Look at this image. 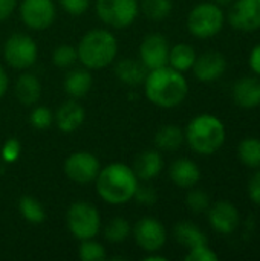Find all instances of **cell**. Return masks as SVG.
I'll use <instances>...</instances> for the list:
<instances>
[{
	"label": "cell",
	"instance_id": "obj_34",
	"mask_svg": "<svg viewBox=\"0 0 260 261\" xmlns=\"http://www.w3.org/2000/svg\"><path fill=\"white\" fill-rule=\"evenodd\" d=\"M185 261H218V254L211 251L207 243V245H201V246L188 249V254L185 255Z\"/></svg>",
	"mask_w": 260,
	"mask_h": 261
},
{
	"label": "cell",
	"instance_id": "obj_37",
	"mask_svg": "<svg viewBox=\"0 0 260 261\" xmlns=\"http://www.w3.org/2000/svg\"><path fill=\"white\" fill-rule=\"evenodd\" d=\"M63 9L72 15H81L87 11L90 0H58Z\"/></svg>",
	"mask_w": 260,
	"mask_h": 261
},
{
	"label": "cell",
	"instance_id": "obj_24",
	"mask_svg": "<svg viewBox=\"0 0 260 261\" xmlns=\"http://www.w3.org/2000/svg\"><path fill=\"white\" fill-rule=\"evenodd\" d=\"M185 139L181 127L175 124L162 125L155 135V145L161 151H176Z\"/></svg>",
	"mask_w": 260,
	"mask_h": 261
},
{
	"label": "cell",
	"instance_id": "obj_9",
	"mask_svg": "<svg viewBox=\"0 0 260 261\" xmlns=\"http://www.w3.org/2000/svg\"><path fill=\"white\" fill-rule=\"evenodd\" d=\"M55 14L52 0H23L20 3L21 21L34 31L48 29L55 20Z\"/></svg>",
	"mask_w": 260,
	"mask_h": 261
},
{
	"label": "cell",
	"instance_id": "obj_30",
	"mask_svg": "<svg viewBox=\"0 0 260 261\" xmlns=\"http://www.w3.org/2000/svg\"><path fill=\"white\" fill-rule=\"evenodd\" d=\"M77 60H78L77 49L74 46H70V44H61L52 54V61L60 69L70 67Z\"/></svg>",
	"mask_w": 260,
	"mask_h": 261
},
{
	"label": "cell",
	"instance_id": "obj_25",
	"mask_svg": "<svg viewBox=\"0 0 260 261\" xmlns=\"http://www.w3.org/2000/svg\"><path fill=\"white\" fill-rule=\"evenodd\" d=\"M196 50L187 44V43H179L170 47L169 54V66L179 70V72H187L193 67L195 60H196Z\"/></svg>",
	"mask_w": 260,
	"mask_h": 261
},
{
	"label": "cell",
	"instance_id": "obj_7",
	"mask_svg": "<svg viewBox=\"0 0 260 261\" xmlns=\"http://www.w3.org/2000/svg\"><path fill=\"white\" fill-rule=\"evenodd\" d=\"M95 8L100 20L115 29L130 26L139 12L138 0H97Z\"/></svg>",
	"mask_w": 260,
	"mask_h": 261
},
{
	"label": "cell",
	"instance_id": "obj_19",
	"mask_svg": "<svg viewBox=\"0 0 260 261\" xmlns=\"http://www.w3.org/2000/svg\"><path fill=\"white\" fill-rule=\"evenodd\" d=\"M164 167V161L159 151L156 150H146L139 153L133 162V173L136 174L138 180H152L155 179Z\"/></svg>",
	"mask_w": 260,
	"mask_h": 261
},
{
	"label": "cell",
	"instance_id": "obj_4",
	"mask_svg": "<svg viewBox=\"0 0 260 261\" xmlns=\"http://www.w3.org/2000/svg\"><path fill=\"white\" fill-rule=\"evenodd\" d=\"M184 135L193 151L210 156L221 150L225 142L227 132L219 118L210 113H202L188 122Z\"/></svg>",
	"mask_w": 260,
	"mask_h": 261
},
{
	"label": "cell",
	"instance_id": "obj_14",
	"mask_svg": "<svg viewBox=\"0 0 260 261\" xmlns=\"http://www.w3.org/2000/svg\"><path fill=\"white\" fill-rule=\"evenodd\" d=\"M207 211H208V222L216 232L228 236L239 228L241 216L233 203L227 200H219L215 205H211Z\"/></svg>",
	"mask_w": 260,
	"mask_h": 261
},
{
	"label": "cell",
	"instance_id": "obj_31",
	"mask_svg": "<svg viewBox=\"0 0 260 261\" xmlns=\"http://www.w3.org/2000/svg\"><path fill=\"white\" fill-rule=\"evenodd\" d=\"M78 254H80V258L83 261H103L106 258L104 246L98 242H93L92 239L83 240Z\"/></svg>",
	"mask_w": 260,
	"mask_h": 261
},
{
	"label": "cell",
	"instance_id": "obj_40",
	"mask_svg": "<svg viewBox=\"0 0 260 261\" xmlns=\"http://www.w3.org/2000/svg\"><path fill=\"white\" fill-rule=\"evenodd\" d=\"M248 64L251 67V70L260 76V44H257L256 47H253L250 57H248Z\"/></svg>",
	"mask_w": 260,
	"mask_h": 261
},
{
	"label": "cell",
	"instance_id": "obj_29",
	"mask_svg": "<svg viewBox=\"0 0 260 261\" xmlns=\"http://www.w3.org/2000/svg\"><path fill=\"white\" fill-rule=\"evenodd\" d=\"M130 232H132L130 225L123 217L112 219L106 225V229H104V236H106L107 242H110V243H123L124 240H127Z\"/></svg>",
	"mask_w": 260,
	"mask_h": 261
},
{
	"label": "cell",
	"instance_id": "obj_42",
	"mask_svg": "<svg viewBox=\"0 0 260 261\" xmlns=\"http://www.w3.org/2000/svg\"><path fill=\"white\" fill-rule=\"evenodd\" d=\"M144 260L146 261H166L167 258H166V257H161V255H150V254H149V255H147Z\"/></svg>",
	"mask_w": 260,
	"mask_h": 261
},
{
	"label": "cell",
	"instance_id": "obj_3",
	"mask_svg": "<svg viewBox=\"0 0 260 261\" xmlns=\"http://www.w3.org/2000/svg\"><path fill=\"white\" fill-rule=\"evenodd\" d=\"M77 54L86 69H104L113 63L118 54V43L110 31L92 29L80 40Z\"/></svg>",
	"mask_w": 260,
	"mask_h": 261
},
{
	"label": "cell",
	"instance_id": "obj_1",
	"mask_svg": "<svg viewBox=\"0 0 260 261\" xmlns=\"http://www.w3.org/2000/svg\"><path fill=\"white\" fill-rule=\"evenodd\" d=\"M144 92L152 104L161 109H173L182 104L187 98L188 83L182 72L167 64L147 73L144 80Z\"/></svg>",
	"mask_w": 260,
	"mask_h": 261
},
{
	"label": "cell",
	"instance_id": "obj_10",
	"mask_svg": "<svg viewBox=\"0 0 260 261\" xmlns=\"http://www.w3.org/2000/svg\"><path fill=\"white\" fill-rule=\"evenodd\" d=\"M100 170V161L87 151L72 153L64 162V173L75 184L93 182Z\"/></svg>",
	"mask_w": 260,
	"mask_h": 261
},
{
	"label": "cell",
	"instance_id": "obj_13",
	"mask_svg": "<svg viewBox=\"0 0 260 261\" xmlns=\"http://www.w3.org/2000/svg\"><path fill=\"white\" fill-rule=\"evenodd\" d=\"M169 54H170L169 40L161 34H149L147 37H144L139 46L141 61L149 70L167 66Z\"/></svg>",
	"mask_w": 260,
	"mask_h": 261
},
{
	"label": "cell",
	"instance_id": "obj_16",
	"mask_svg": "<svg viewBox=\"0 0 260 261\" xmlns=\"http://www.w3.org/2000/svg\"><path fill=\"white\" fill-rule=\"evenodd\" d=\"M233 101L242 109H256L260 106V78L244 76L233 86Z\"/></svg>",
	"mask_w": 260,
	"mask_h": 261
},
{
	"label": "cell",
	"instance_id": "obj_8",
	"mask_svg": "<svg viewBox=\"0 0 260 261\" xmlns=\"http://www.w3.org/2000/svg\"><path fill=\"white\" fill-rule=\"evenodd\" d=\"M37 44L32 37L26 34H14L11 35L3 47L5 61L18 70L31 67L37 60Z\"/></svg>",
	"mask_w": 260,
	"mask_h": 261
},
{
	"label": "cell",
	"instance_id": "obj_38",
	"mask_svg": "<svg viewBox=\"0 0 260 261\" xmlns=\"http://www.w3.org/2000/svg\"><path fill=\"white\" fill-rule=\"evenodd\" d=\"M248 196L253 203L260 206V170L248 182Z\"/></svg>",
	"mask_w": 260,
	"mask_h": 261
},
{
	"label": "cell",
	"instance_id": "obj_28",
	"mask_svg": "<svg viewBox=\"0 0 260 261\" xmlns=\"http://www.w3.org/2000/svg\"><path fill=\"white\" fill-rule=\"evenodd\" d=\"M139 8L149 20L161 21L170 15L173 3L172 0H141Z\"/></svg>",
	"mask_w": 260,
	"mask_h": 261
},
{
	"label": "cell",
	"instance_id": "obj_32",
	"mask_svg": "<svg viewBox=\"0 0 260 261\" xmlns=\"http://www.w3.org/2000/svg\"><path fill=\"white\" fill-rule=\"evenodd\" d=\"M29 121H31V124H32L34 128H37V130H46V128L51 127V124L54 121V113L48 107L38 106V107H35L31 112Z\"/></svg>",
	"mask_w": 260,
	"mask_h": 261
},
{
	"label": "cell",
	"instance_id": "obj_11",
	"mask_svg": "<svg viewBox=\"0 0 260 261\" xmlns=\"http://www.w3.org/2000/svg\"><path fill=\"white\" fill-rule=\"evenodd\" d=\"M133 237L136 245L143 251L152 254V252H158L166 245L167 232L159 220L153 217H144L135 225Z\"/></svg>",
	"mask_w": 260,
	"mask_h": 261
},
{
	"label": "cell",
	"instance_id": "obj_33",
	"mask_svg": "<svg viewBox=\"0 0 260 261\" xmlns=\"http://www.w3.org/2000/svg\"><path fill=\"white\" fill-rule=\"evenodd\" d=\"M187 206L196 213V214H201L204 211H207L210 208V197L207 193L201 191V190H192L188 194H187Z\"/></svg>",
	"mask_w": 260,
	"mask_h": 261
},
{
	"label": "cell",
	"instance_id": "obj_20",
	"mask_svg": "<svg viewBox=\"0 0 260 261\" xmlns=\"http://www.w3.org/2000/svg\"><path fill=\"white\" fill-rule=\"evenodd\" d=\"M149 73V69L143 64L139 60L133 58H124L115 66V75L116 78L127 84V86H139L144 84V80Z\"/></svg>",
	"mask_w": 260,
	"mask_h": 261
},
{
	"label": "cell",
	"instance_id": "obj_15",
	"mask_svg": "<svg viewBox=\"0 0 260 261\" xmlns=\"http://www.w3.org/2000/svg\"><path fill=\"white\" fill-rule=\"evenodd\" d=\"M195 76L202 83H213L219 80L227 70V58L216 50L204 52L202 55L196 57L193 64Z\"/></svg>",
	"mask_w": 260,
	"mask_h": 261
},
{
	"label": "cell",
	"instance_id": "obj_27",
	"mask_svg": "<svg viewBox=\"0 0 260 261\" xmlns=\"http://www.w3.org/2000/svg\"><path fill=\"white\" fill-rule=\"evenodd\" d=\"M18 211L25 220L29 223H41L46 219V211L43 205L32 196H23L18 202Z\"/></svg>",
	"mask_w": 260,
	"mask_h": 261
},
{
	"label": "cell",
	"instance_id": "obj_2",
	"mask_svg": "<svg viewBox=\"0 0 260 261\" xmlns=\"http://www.w3.org/2000/svg\"><path fill=\"white\" fill-rule=\"evenodd\" d=\"M98 196L110 205H123L133 199L139 185L133 170L121 162H113L100 170L97 179Z\"/></svg>",
	"mask_w": 260,
	"mask_h": 261
},
{
	"label": "cell",
	"instance_id": "obj_21",
	"mask_svg": "<svg viewBox=\"0 0 260 261\" xmlns=\"http://www.w3.org/2000/svg\"><path fill=\"white\" fill-rule=\"evenodd\" d=\"M15 96L23 106H34L41 96L40 80L32 73H23L15 83Z\"/></svg>",
	"mask_w": 260,
	"mask_h": 261
},
{
	"label": "cell",
	"instance_id": "obj_18",
	"mask_svg": "<svg viewBox=\"0 0 260 261\" xmlns=\"http://www.w3.org/2000/svg\"><path fill=\"white\" fill-rule=\"evenodd\" d=\"M169 176L176 187L193 188L201 180V170L192 159L182 158V159H176L170 165Z\"/></svg>",
	"mask_w": 260,
	"mask_h": 261
},
{
	"label": "cell",
	"instance_id": "obj_23",
	"mask_svg": "<svg viewBox=\"0 0 260 261\" xmlns=\"http://www.w3.org/2000/svg\"><path fill=\"white\" fill-rule=\"evenodd\" d=\"M173 234H175V239L179 245L192 249V248H196V246H201V245H207L208 240H207V236L192 222H179L176 223L175 229H173Z\"/></svg>",
	"mask_w": 260,
	"mask_h": 261
},
{
	"label": "cell",
	"instance_id": "obj_35",
	"mask_svg": "<svg viewBox=\"0 0 260 261\" xmlns=\"http://www.w3.org/2000/svg\"><path fill=\"white\" fill-rule=\"evenodd\" d=\"M133 199H136V202H138V203H141V205L152 206V205H155V203H156V200H158V194H156L155 188H153V187H150V185H138V188H136V191H135Z\"/></svg>",
	"mask_w": 260,
	"mask_h": 261
},
{
	"label": "cell",
	"instance_id": "obj_43",
	"mask_svg": "<svg viewBox=\"0 0 260 261\" xmlns=\"http://www.w3.org/2000/svg\"><path fill=\"white\" fill-rule=\"evenodd\" d=\"M231 2H233V0H213V3L219 5L221 8H222V6H228V5H231Z\"/></svg>",
	"mask_w": 260,
	"mask_h": 261
},
{
	"label": "cell",
	"instance_id": "obj_26",
	"mask_svg": "<svg viewBox=\"0 0 260 261\" xmlns=\"http://www.w3.org/2000/svg\"><path fill=\"white\" fill-rule=\"evenodd\" d=\"M238 158L248 168H260V139L245 138L238 145Z\"/></svg>",
	"mask_w": 260,
	"mask_h": 261
},
{
	"label": "cell",
	"instance_id": "obj_5",
	"mask_svg": "<svg viewBox=\"0 0 260 261\" xmlns=\"http://www.w3.org/2000/svg\"><path fill=\"white\" fill-rule=\"evenodd\" d=\"M225 23L222 8L213 2L196 5L187 17V29L196 38H210L218 35Z\"/></svg>",
	"mask_w": 260,
	"mask_h": 261
},
{
	"label": "cell",
	"instance_id": "obj_36",
	"mask_svg": "<svg viewBox=\"0 0 260 261\" xmlns=\"http://www.w3.org/2000/svg\"><path fill=\"white\" fill-rule=\"evenodd\" d=\"M20 151H21V147H20V142L15 139V138H9L3 147H2V159L9 164V162H14L17 161V158L20 156Z\"/></svg>",
	"mask_w": 260,
	"mask_h": 261
},
{
	"label": "cell",
	"instance_id": "obj_12",
	"mask_svg": "<svg viewBox=\"0 0 260 261\" xmlns=\"http://www.w3.org/2000/svg\"><path fill=\"white\" fill-rule=\"evenodd\" d=\"M228 23L242 32L260 29V0H236L228 12Z\"/></svg>",
	"mask_w": 260,
	"mask_h": 261
},
{
	"label": "cell",
	"instance_id": "obj_39",
	"mask_svg": "<svg viewBox=\"0 0 260 261\" xmlns=\"http://www.w3.org/2000/svg\"><path fill=\"white\" fill-rule=\"evenodd\" d=\"M17 8V0H0V21L11 17Z\"/></svg>",
	"mask_w": 260,
	"mask_h": 261
},
{
	"label": "cell",
	"instance_id": "obj_6",
	"mask_svg": "<svg viewBox=\"0 0 260 261\" xmlns=\"http://www.w3.org/2000/svg\"><path fill=\"white\" fill-rule=\"evenodd\" d=\"M67 228L78 240L93 239L100 232L101 217L98 210L87 202H75L67 210Z\"/></svg>",
	"mask_w": 260,
	"mask_h": 261
},
{
	"label": "cell",
	"instance_id": "obj_17",
	"mask_svg": "<svg viewBox=\"0 0 260 261\" xmlns=\"http://www.w3.org/2000/svg\"><path fill=\"white\" fill-rule=\"evenodd\" d=\"M84 118H86L84 109L75 99H69L63 102L54 115L58 130L64 133H72L77 128H80L81 124L84 122Z\"/></svg>",
	"mask_w": 260,
	"mask_h": 261
},
{
	"label": "cell",
	"instance_id": "obj_22",
	"mask_svg": "<svg viewBox=\"0 0 260 261\" xmlns=\"http://www.w3.org/2000/svg\"><path fill=\"white\" fill-rule=\"evenodd\" d=\"M92 87V75L89 69H74L64 78V90L74 99L83 98Z\"/></svg>",
	"mask_w": 260,
	"mask_h": 261
},
{
	"label": "cell",
	"instance_id": "obj_41",
	"mask_svg": "<svg viewBox=\"0 0 260 261\" xmlns=\"http://www.w3.org/2000/svg\"><path fill=\"white\" fill-rule=\"evenodd\" d=\"M8 84H9V81H8L6 70H5V69H3V66L0 64V98L6 93V90H8Z\"/></svg>",
	"mask_w": 260,
	"mask_h": 261
}]
</instances>
